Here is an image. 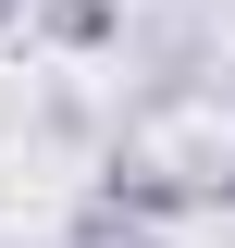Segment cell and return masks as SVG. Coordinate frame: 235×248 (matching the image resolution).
<instances>
[{
  "label": "cell",
  "mask_w": 235,
  "mask_h": 248,
  "mask_svg": "<svg viewBox=\"0 0 235 248\" xmlns=\"http://www.w3.org/2000/svg\"><path fill=\"white\" fill-rule=\"evenodd\" d=\"M62 248H174V236H161V223H136V211H112V199H74Z\"/></svg>",
  "instance_id": "3"
},
{
  "label": "cell",
  "mask_w": 235,
  "mask_h": 248,
  "mask_svg": "<svg viewBox=\"0 0 235 248\" xmlns=\"http://www.w3.org/2000/svg\"><path fill=\"white\" fill-rule=\"evenodd\" d=\"M25 25L50 37V50H112L124 37V0H25Z\"/></svg>",
  "instance_id": "2"
},
{
  "label": "cell",
  "mask_w": 235,
  "mask_h": 248,
  "mask_svg": "<svg viewBox=\"0 0 235 248\" xmlns=\"http://www.w3.org/2000/svg\"><path fill=\"white\" fill-rule=\"evenodd\" d=\"M87 199H112V211H136V223H161V236H174V223L198 211V174H186V161H161V149H112Z\"/></svg>",
  "instance_id": "1"
},
{
  "label": "cell",
  "mask_w": 235,
  "mask_h": 248,
  "mask_svg": "<svg viewBox=\"0 0 235 248\" xmlns=\"http://www.w3.org/2000/svg\"><path fill=\"white\" fill-rule=\"evenodd\" d=\"M13 25H25V0H0V37H13Z\"/></svg>",
  "instance_id": "4"
}]
</instances>
